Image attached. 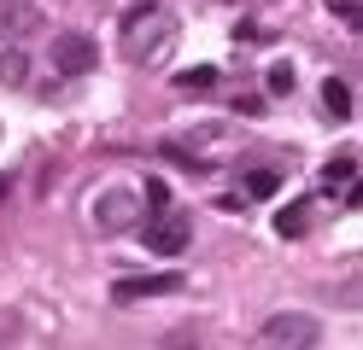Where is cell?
Here are the masks:
<instances>
[{"instance_id":"obj_12","label":"cell","mask_w":363,"mask_h":350,"mask_svg":"<svg viewBox=\"0 0 363 350\" xmlns=\"http://www.w3.org/2000/svg\"><path fill=\"white\" fill-rule=\"evenodd\" d=\"M176 82L188 88V93H206V88H217V70H211V64H194V70H182Z\"/></svg>"},{"instance_id":"obj_6","label":"cell","mask_w":363,"mask_h":350,"mask_svg":"<svg viewBox=\"0 0 363 350\" xmlns=\"http://www.w3.org/2000/svg\"><path fill=\"white\" fill-rule=\"evenodd\" d=\"M164 292H182V274H123L111 298L118 303H135V298H164Z\"/></svg>"},{"instance_id":"obj_9","label":"cell","mask_w":363,"mask_h":350,"mask_svg":"<svg viewBox=\"0 0 363 350\" xmlns=\"http://www.w3.org/2000/svg\"><path fill=\"white\" fill-rule=\"evenodd\" d=\"M323 111L334 117V123H346V117H352V88L340 82V76H328V82H323Z\"/></svg>"},{"instance_id":"obj_11","label":"cell","mask_w":363,"mask_h":350,"mask_svg":"<svg viewBox=\"0 0 363 350\" xmlns=\"http://www.w3.org/2000/svg\"><path fill=\"white\" fill-rule=\"evenodd\" d=\"M240 187H246V199H269V193H281V170H246Z\"/></svg>"},{"instance_id":"obj_7","label":"cell","mask_w":363,"mask_h":350,"mask_svg":"<svg viewBox=\"0 0 363 350\" xmlns=\"http://www.w3.org/2000/svg\"><path fill=\"white\" fill-rule=\"evenodd\" d=\"M41 30V6L35 0H0V35L6 41H24Z\"/></svg>"},{"instance_id":"obj_3","label":"cell","mask_w":363,"mask_h":350,"mask_svg":"<svg viewBox=\"0 0 363 350\" xmlns=\"http://www.w3.org/2000/svg\"><path fill=\"white\" fill-rule=\"evenodd\" d=\"M258 344L264 350H316L323 344V321L305 315V310H276L258 327Z\"/></svg>"},{"instance_id":"obj_1","label":"cell","mask_w":363,"mask_h":350,"mask_svg":"<svg viewBox=\"0 0 363 350\" xmlns=\"http://www.w3.org/2000/svg\"><path fill=\"white\" fill-rule=\"evenodd\" d=\"M118 41H123V59H129V64L152 70V64H164V53H176L182 23H176V12H164V6H135V12L123 18Z\"/></svg>"},{"instance_id":"obj_2","label":"cell","mask_w":363,"mask_h":350,"mask_svg":"<svg viewBox=\"0 0 363 350\" xmlns=\"http://www.w3.org/2000/svg\"><path fill=\"white\" fill-rule=\"evenodd\" d=\"M141 216H147V187L111 181L94 193V228L100 233H129V228H141Z\"/></svg>"},{"instance_id":"obj_18","label":"cell","mask_w":363,"mask_h":350,"mask_svg":"<svg viewBox=\"0 0 363 350\" xmlns=\"http://www.w3.org/2000/svg\"><path fill=\"white\" fill-rule=\"evenodd\" d=\"M6 187H12V181H6V175H0V199H6Z\"/></svg>"},{"instance_id":"obj_13","label":"cell","mask_w":363,"mask_h":350,"mask_svg":"<svg viewBox=\"0 0 363 350\" xmlns=\"http://www.w3.org/2000/svg\"><path fill=\"white\" fill-rule=\"evenodd\" d=\"M269 88L287 93V88H293V70H287V64H276V70H269Z\"/></svg>"},{"instance_id":"obj_15","label":"cell","mask_w":363,"mask_h":350,"mask_svg":"<svg viewBox=\"0 0 363 350\" xmlns=\"http://www.w3.org/2000/svg\"><path fill=\"white\" fill-rule=\"evenodd\" d=\"M340 18H346L352 30H363V6H352V0H340Z\"/></svg>"},{"instance_id":"obj_10","label":"cell","mask_w":363,"mask_h":350,"mask_svg":"<svg viewBox=\"0 0 363 350\" xmlns=\"http://www.w3.org/2000/svg\"><path fill=\"white\" fill-rule=\"evenodd\" d=\"M30 82V53H0V88H24Z\"/></svg>"},{"instance_id":"obj_8","label":"cell","mask_w":363,"mask_h":350,"mask_svg":"<svg viewBox=\"0 0 363 350\" xmlns=\"http://www.w3.org/2000/svg\"><path fill=\"white\" fill-rule=\"evenodd\" d=\"M305 222H311V199H293V204L276 210V233H281V240H299Z\"/></svg>"},{"instance_id":"obj_14","label":"cell","mask_w":363,"mask_h":350,"mask_svg":"<svg viewBox=\"0 0 363 350\" xmlns=\"http://www.w3.org/2000/svg\"><path fill=\"white\" fill-rule=\"evenodd\" d=\"M328 181H352V158H334L328 163Z\"/></svg>"},{"instance_id":"obj_17","label":"cell","mask_w":363,"mask_h":350,"mask_svg":"<svg viewBox=\"0 0 363 350\" xmlns=\"http://www.w3.org/2000/svg\"><path fill=\"white\" fill-rule=\"evenodd\" d=\"M6 327H12V321H0V344H12V333H6Z\"/></svg>"},{"instance_id":"obj_5","label":"cell","mask_w":363,"mask_h":350,"mask_svg":"<svg viewBox=\"0 0 363 350\" xmlns=\"http://www.w3.org/2000/svg\"><path fill=\"white\" fill-rule=\"evenodd\" d=\"M53 70L59 76H88V70L100 64V47L88 41V35H77V30H65V35H53Z\"/></svg>"},{"instance_id":"obj_4","label":"cell","mask_w":363,"mask_h":350,"mask_svg":"<svg viewBox=\"0 0 363 350\" xmlns=\"http://www.w3.org/2000/svg\"><path fill=\"white\" fill-rule=\"evenodd\" d=\"M141 240H147V251L152 257H182V251H188V240H194V222L188 216H182V210H152V222L141 228Z\"/></svg>"},{"instance_id":"obj_16","label":"cell","mask_w":363,"mask_h":350,"mask_svg":"<svg viewBox=\"0 0 363 350\" xmlns=\"http://www.w3.org/2000/svg\"><path fill=\"white\" fill-rule=\"evenodd\" d=\"M346 204H357V210H363V181H352V187H346Z\"/></svg>"}]
</instances>
